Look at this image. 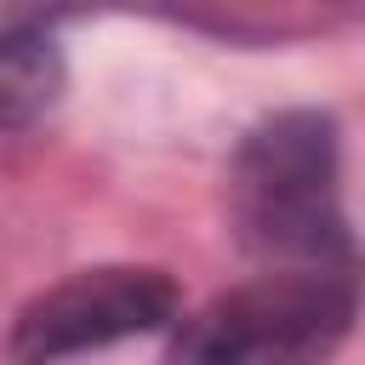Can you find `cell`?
<instances>
[{
    "label": "cell",
    "mask_w": 365,
    "mask_h": 365,
    "mask_svg": "<svg viewBox=\"0 0 365 365\" xmlns=\"http://www.w3.org/2000/svg\"><path fill=\"white\" fill-rule=\"evenodd\" d=\"M63 97V51L51 34H0V131H23Z\"/></svg>",
    "instance_id": "277c9868"
},
{
    "label": "cell",
    "mask_w": 365,
    "mask_h": 365,
    "mask_svg": "<svg viewBox=\"0 0 365 365\" xmlns=\"http://www.w3.org/2000/svg\"><path fill=\"white\" fill-rule=\"evenodd\" d=\"M177 314V291L160 268H80L40 291L11 325V365H57L74 354L114 348Z\"/></svg>",
    "instance_id": "3957f363"
},
{
    "label": "cell",
    "mask_w": 365,
    "mask_h": 365,
    "mask_svg": "<svg viewBox=\"0 0 365 365\" xmlns=\"http://www.w3.org/2000/svg\"><path fill=\"white\" fill-rule=\"evenodd\" d=\"M348 325V268H268L182 319L165 365H325Z\"/></svg>",
    "instance_id": "7a4b0ae2"
},
{
    "label": "cell",
    "mask_w": 365,
    "mask_h": 365,
    "mask_svg": "<svg viewBox=\"0 0 365 365\" xmlns=\"http://www.w3.org/2000/svg\"><path fill=\"white\" fill-rule=\"evenodd\" d=\"M228 211L268 268H342L336 125L314 108L262 120L228 171Z\"/></svg>",
    "instance_id": "6da1fadb"
}]
</instances>
